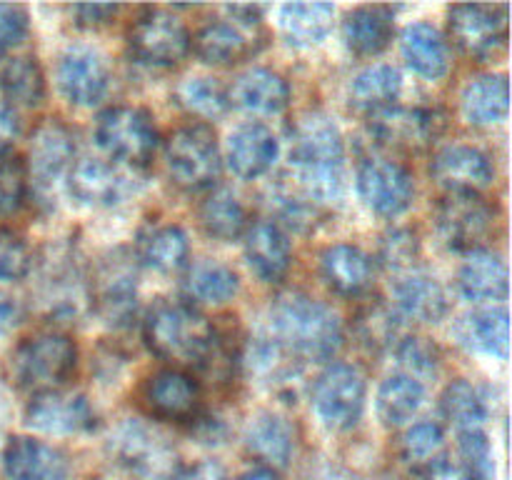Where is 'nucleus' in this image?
Segmentation results:
<instances>
[{"instance_id":"24","label":"nucleus","mask_w":512,"mask_h":480,"mask_svg":"<svg viewBox=\"0 0 512 480\" xmlns=\"http://www.w3.org/2000/svg\"><path fill=\"white\" fill-rule=\"evenodd\" d=\"M280 153V143L273 130L263 123H243L230 133L225 145L228 168L238 178L255 180L268 173Z\"/></svg>"},{"instance_id":"39","label":"nucleus","mask_w":512,"mask_h":480,"mask_svg":"<svg viewBox=\"0 0 512 480\" xmlns=\"http://www.w3.org/2000/svg\"><path fill=\"white\" fill-rule=\"evenodd\" d=\"M138 258L158 273H178L190 260L188 235L180 225H158L140 235Z\"/></svg>"},{"instance_id":"47","label":"nucleus","mask_w":512,"mask_h":480,"mask_svg":"<svg viewBox=\"0 0 512 480\" xmlns=\"http://www.w3.org/2000/svg\"><path fill=\"white\" fill-rule=\"evenodd\" d=\"M395 355H398L400 373L410 375V378L420 380L430 378V375L438 373L440 368V353L428 338H420V335H403L395 345Z\"/></svg>"},{"instance_id":"22","label":"nucleus","mask_w":512,"mask_h":480,"mask_svg":"<svg viewBox=\"0 0 512 480\" xmlns=\"http://www.w3.org/2000/svg\"><path fill=\"white\" fill-rule=\"evenodd\" d=\"M75 160V135L63 120L45 118L30 138V180L50 185L68 173Z\"/></svg>"},{"instance_id":"31","label":"nucleus","mask_w":512,"mask_h":480,"mask_svg":"<svg viewBox=\"0 0 512 480\" xmlns=\"http://www.w3.org/2000/svg\"><path fill=\"white\" fill-rule=\"evenodd\" d=\"M245 445L265 468H283L290 463L295 450L293 425L273 410H260L245 425Z\"/></svg>"},{"instance_id":"26","label":"nucleus","mask_w":512,"mask_h":480,"mask_svg":"<svg viewBox=\"0 0 512 480\" xmlns=\"http://www.w3.org/2000/svg\"><path fill=\"white\" fill-rule=\"evenodd\" d=\"M43 303L53 318H78L90 305V288L70 255H55L43 275Z\"/></svg>"},{"instance_id":"46","label":"nucleus","mask_w":512,"mask_h":480,"mask_svg":"<svg viewBox=\"0 0 512 480\" xmlns=\"http://www.w3.org/2000/svg\"><path fill=\"white\" fill-rule=\"evenodd\" d=\"M30 195L28 160L15 150L0 155V215H15L23 210Z\"/></svg>"},{"instance_id":"33","label":"nucleus","mask_w":512,"mask_h":480,"mask_svg":"<svg viewBox=\"0 0 512 480\" xmlns=\"http://www.w3.org/2000/svg\"><path fill=\"white\" fill-rule=\"evenodd\" d=\"M403 58L420 78L440 80L450 70V48L435 25L410 23L400 35Z\"/></svg>"},{"instance_id":"53","label":"nucleus","mask_w":512,"mask_h":480,"mask_svg":"<svg viewBox=\"0 0 512 480\" xmlns=\"http://www.w3.org/2000/svg\"><path fill=\"white\" fill-rule=\"evenodd\" d=\"M118 13V5H75L70 8V15L80 28H103V25L113 23Z\"/></svg>"},{"instance_id":"51","label":"nucleus","mask_w":512,"mask_h":480,"mask_svg":"<svg viewBox=\"0 0 512 480\" xmlns=\"http://www.w3.org/2000/svg\"><path fill=\"white\" fill-rule=\"evenodd\" d=\"M273 203L278 208V213L283 215L285 223L295 230L310 228L315 223V218H318V208L313 203H308L300 193H293L290 188H280L273 195Z\"/></svg>"},{"instance_id":"43","label":"nucleus","mask_w":512,"mask_h":480,"mask_svg":"<svg viewBox=\"0 0 512 480\" xmlns=\"http://www.w3.org/2000/svg\"><path fill=\"white\" fill-rule=\"evenodd\" d=\"M175 98L188 113L205 120L220 118L230 108L228 90L210 75H193V78L180 80V85L175 88Z\"/></svg>"},{"instance_id":"35","label":"nucleus","mask_w":512,"mask_h":480,"mask_svg":"<svg viewBox=\"0 0 512 480\" xmlns=\"http://www.w3.org/2000/svg\"><path fill=\"white\" fill-rule=\"evenodd\" d=\"M400 90H403V75L395 65L375 63L360 70L348 88V100L355 110L365 115H373L378 110L390 108L398 103Z\"/></svg>"},{"instance_id":"44","label":"nucleus","mask_w":512,"mask_h":480,"mask_svg":"<svg viewBox=\"0 0 512 480\" xmlns=\"http://www.w3.org/2000/svg\"><path fill=\"white\" fill-rule=\"evenodd\" d=\"M355 333L368 350H388L403 338L400 315L385 303H370L355 318Z\"/></svg>"},{"instance_id":"48","label":"nucleus","mask_w":512,"mask_h":480,"mask_svg":"<svg viewBox=\"0 0 512 480\" xmlns=\"http://www.w3.org/2000/svg\"><path fill=\"white\" fill-rule=\"evenodd\" d=\"M420 260V240L413 230L393 228L380 240V263L395 275H405L418 270Z\"/></svg>"},{"instance_id":"32","label":"nucleus","mask_w":512,"mask_h":480,"mask_svg":"<svg viewBox=\"0 0 512 480\" xmlns=\"http://www.w3.org/2000/svg\"><path fill=\"white\" fill-rule=\"evenodd\" d=\"M510 85L505 75H478L460 93V113L475 128L498 125L508 118Z\"/></svg>"},{"instance_id":"29","label":"nucleus","mask_w":512,"mask_h":480,"mask_svg":"<svg viewBox=\"0 0 512 480\" xmlns=\"http://www.w3.org/2000/svg\"><path fill=\"white\" fill-rule=\"evenodd\" d=\"M455 338L470 353L490 355V358H508L510 323L505 308H478L463 315L455 325Z\"/></svg>"},{"instance_id":"2","label":"nucleus","mask_w":512,"mask_h":480,"mask_svg":"<svg viewBox=\"0 0 512 480\" xmlns=\"http://www.w3.org/2000/svg\"><path fill=\"white\" fill-rule=\"evenodd\" d=\"M143 340L158 358L168 363L208 365L218 353L215 325L203 313L185 303L160 300L143 320Z\"/></svg>"},{"instance_id":"5","label":"nucleus","mask_w":512,"mask_h":480,"mask_svg":"<svg viewBox=\"0 0 512 480\" xmlns=\"http://www.w3.org/2000/svg\"><path fill=\"white\" fill-rule=\"evenodd\" d=\"M165 165L170 180L188 193L213 188L223 170V153L215 130L203 123L173 130L165 140Z\"/></svg>"},{"instance_id":"1","label":"nucleus","mask_w":512,"mask_h":480,"mask_svg":"<svg viewBox=\"0 0 512 480\" xmlns=\"http://www.w3.org/2000/svg\"><path fill=\"white\" fill-rule=\"evenodd\" d=\"M268 335L295 360H330L343 345V323L320 300L285 293L270 305Z\"/></svg>"},{"instance_id":"18","label":"nucleus","mask_w":512,"mask_h":480,"mask_svg":"<svg viewBox=\"0 0 512 480\" xmlns=\"http://www.w3.org/2000/svg\"><path fill=\"white\" fill-rule=\"evenodd\" d=\"M430 175L448 193H483L495 180V165L475 145L453 143L435 153Z\"/></svg>"},{"instance_id":"14","label":"nucleus","mask_w":512,"mask_h":480,"mask_svg":"<svg viewBox=\"0 0 512 480\" xmlns=\"http://www.w3.org/2000/svg\"><path fill=\"white\" fill-rule=\"evenodd\" d=\"M90 308L108 325H128L138 305V273L130 258L115 253L90 280Z\"/></svg>"},{"instance_id":"10","label":"nucleus","mask_w":512,"mask_h":480,"mask_svg":"<svg viewBox=\"0 0 512 480\" xmlns=\"http://www.w3.org/2000/svg\"><path fill=\"white\" fill-rule=\"evenodd\" d=\"M495 210L480 193H448L435 210V225L450 250H483L495 233Z\"/></svg>"},{"instance_id":"57","label":"nucleus","mask_w":512,"mask_h":480,"mask_svg":"<svg viewBox=\"0 0 512 480\" xmlns=\"http://www.w3.org/2000/svg\"><path fill=\"white\" fill-rule=\"evenodd\" d=\"M15 318H18V308H15L13 298L0 293V333H5L15 323Z\"/></svg>"},{"instance_id":"25","label":"nucleus","mask_w":512,"mask_h":480,"mask_svg":"<svg viewBox=\"0 0 512 480\" xmlns=\"http://www.w3.org/2000/svg\"><path fill=\"white\" fill-rule=\"evenodd\" d=\"M395 313L418 323H440L448 315L450 300L443 283L423 270L398 275L393 283Z\"/></svg>"},{"instance_id":"6","label":"nucleus","mask_w":512,"mask_h":480,"mask_svg":"<svg viewBox=\"0 0 512 480\" xmlns=\"http://www.w3.org/2000/svg\"><path fill=\"white\" fill-rule=\"evenodd\" d=\"M263 45L260 8L235 5L225 8V18L203 25L193 40L198 58L208 65H235L255 55Z\"/></svg>"},{"instance_id":"55","label":"nucleus","mask_w":512,"mask_h":480,"mask_svg":"<svg viewBox=\"0 0 512 480\" xmlns=\"http://www.w3.org/2000/svg\"><path fill=\"white\" fill-rule=\"evenodd\" d=\"M423 480H468V475H465V470L460 468V465L443 458L423 470Z\"/></svg>"},{"instance_id":"28","label":"nucleus","mask_w":512,"mask_h":480,"mask_svg":"<svg viewBox=\"0 0 512 480\" xmlns=\"http://www.w3.org/2000/svg\"><path fill=\"white\" fill-rule=\"evenodd\" d=\"M320 275L330 290L345 298H355L370 288L373 263L358 245L335 243L320 253Z\"/></svg>"},{"instance_id":"4","label":"nucleus","mask_w":512,"mask_h":480,"mask_svg":"<svg viewBox=\"0 0 512 480\" xmlns=\"http://www.w3.org/2000/svg\"><path fill=\"white\" fill-rule=\"evenodd\" d=\"M158 128L148 110L138 105H113L95 123V145L113 163L143 170L158 150Z\"/></svg>"},{"instance_id":"3","label":"nucleus","mask_w":512,"mask_h":480,"mask_svg":"<svg viewBox=\"0 0 512 480\" xmlns=\"http://www.w3.org/2000/svg\"><path fill=\"white\" fill-rule=\"evenodd\" d=\"M78 365V345L68 333L45 330L25 338L13 348L5 363L8 380L20 390H60Z\"/></svg>"},{"instance_id":"7","label":"nucleus","mask_w":512,"mask_h":480,"mask_svg":"<svg viewBox=\"0 0 512 480\" xmlns=\"http://www.w3.org/2000/svg\"><path fill=\"white\" fill-rule=\"evenodd\" d=\"M128 50L135 63L168 70L183 63L193 50V38L178 15L150 8L128 28Z\"/></svg>"},{"instance_id":"50","label":"nucleus","mask_w":512,"mask_h":480,"mask_svg":"<svg viewBox=\"0 0 512 480\" xmlns=\"http://www.w3.org/2000/svg\"><path fill=\"white\" fill-rule=\"evenodd\" d=\"M33 270V250L18 233L0 228V283H18Z\"/></svg>"},{"instance_id":"23","label":"nucleus","mask_w":512,"mask_h":480,"mask_svg":"<svg viewBox=\"0 0 512 480\" xmlns=\"http://www.w3.org/2000/svg\"><path fill=\"white\" fill-rule=\"evenodd\" d=\"M250 270L263 283H280L293 265L290 238L275 220H255L243 235Z\"/></svg>"},{"instance_id":"8","label":"nucleus","mask_w":512,"mask_h":480,"mask_svg":"<svg viewBox=\"0 0 512 480\" xmlns=\"http://www.w3.org/2000/svg\"><path fill=\"white\" fill-rule=\"evenodd\" d=\"M113 450L120 463L140 480H178L183 473L173 443L140 420H125L115 430Z\"/></svg>"},{"instance_id":"54","label":"nucleus","mask_w":512,"mask_h":480,"mask_svg":"<svg viewBox=\"0 0 512 480\" xmlns=\"http://www.w3.org/2000/svg\"><path fill=\"white\" fill-rule=\"evenodd\" d=\"M20 135V118L15 113L13 105H8L5 100H0V155L8 153L10 145L15 143V138Z\"/></svg>"},{"instance_id":"58","label":"nucleus","mask_w":512,"mask_h":480,"mask_svg":"<svg viewBox=\"0 0 512 480\" xmlns=\"http://www.w3.org/2000/svg\"><path fill=\"white\" fill-rule=\"evenodd\" d=\"M238 480H280V475L275 473L273 468H265V465H258V468H250L240 475Z\"/></svg>"},{"instance_id":"41","label":"nucleus","mask_w":512,"mask_h":480,"mask_svg":"<svg viewBox=\"0 0 512 480\" xmlns=\"http://www.w3.org/2000/svg\"><path fill=\"white\" fill-rule=\"evenodd\" d=\"M188 293L200 303L223 305L240 293V278L233 268L218 260H200L188 273Z\"/></svg>"},{"instance_id":"40","label":"nucleus","mask_w":512,"mask_h":480,"mask_svg":"<svg viewBox=\"0 0 512 480\" xmlns=\"http://www.w3.org/2000/svg\"><path fill=\"white\" fill-rule=\"evenodd\" d=\"M425 385L405 373H393L383 380L378 390V418L388 428L410 423L423 408Z\"/></svg>"},{"instance_id":"49","label":"nucleus","mask_w":512,"mask_h":480,"mask_svg":"<svg viewBox=\"0 0 512 480\" xmlns=\"http://www.w3.org/2000/svg\"><path fill=\"white\" fill-rule=\"evenodd\" d=\"M460 455L468 480H495V458L490 440L483 430H468L460 433Z\"/></svg>"},{"instance_id":"16","label":"nucleus","mask_w":512,"mask_h":480,"mask_svg":"<svg viewBox=\"0 0 512 480\" xmlns=\"http://www.w3.org/2000/svg\"><path fill=\"white\" fill-rule=\"evenodd\" d=\"M360 200L373 213L395 218L405 213L415 198L413 175L388 158H365L358 168Z\"/></svg>"},{"instance_id":"45","label":"nucleus","mask_w":512,"mask_h":480,"mask_svg":"<svg viewBox=\"0 0 512 480\" xmlns=\"http://www.w3.org/2000/svg\"><path fill=\"white\" fill-rule=\"evenodd\" d=\"M400 453L415 468L425 470L433 463L445 458V433L438 423L433 420H423L405 430L403 440H400Z\"/></svg>"},{"instance_id":"15","label":"nucleus","mask_w":512,"mask_h":480,"mask_svg":"<svg viewBox=\"0 0 512 480\" xmlns=\"http://www.w3.org/2000/svg\"><path fill=\"white\" fill-rule=\"evenodd\" d=\"M370 135L380 145H388L395 150H423L435 143V138L443 130V118L438 110L423 108V105H390L368 115Z\"/></svg>"},{"instance_id":"19","label":"nucleus","mask_w":512,"mask_h":480,"mask_svg":"<svg viewBox=\"0 0 512 480\" xmlns=\"http://www.w3.org/2000/svg\"><path fill=\"white\" fill-rule=\"evenodd\" d=\"M143 403L155 418L190 423L200 410V385L188 370L163 368L145 383Z\"/></svg>"},{"instance_id":"21","label":"nucleus","mask_w":512,"mask_h":480,"mask_svg":"<svg viewBox=\"0 0 512 480\" xmlns=\"http://www.w3.org/2000/svg\"><path fill=\"white\" fill-rule=\"evenodd\" d=\"M3 470L8 480H68L70 463L55 445L15 435L3 450Z\"/></svg>"},{"instance_id":"9","label":"nucleus","mask_w":512,"mask_h":480,"mask_svg":"<svg viewBox=\"0 0 512 480\" xmlns=\"http://www.w3.org/2000/svg\"><path fill=\"white\" fill-rule=\"evenodd\" d=\"M313 408L335 433L355 428L365 410V375L350 363L328 365L313 385Z\"/></svg>"},{"instance_id":"37","label":"nucleus","mask_w":512,"mask_h":480,"mask_svg":"<svg viewBox=\"0 0 512 480\" xmlns=\"http://www.w3.org/2000/svg\"><path fill=\"white\" fill-rule=\"evenodd\" d=\"M0 93L8 105L35 108L45 98V75L33 55H0Z\"/></svg>"},{"instance_id":"12","label":"nucleus","mask_w":512,"mask_h":480,"mask_svg":"<svg viewBox=\"0 0 512 480\" xmlns=\"http://www.w3.org/2000/svg\"><path fill=\"white\" fill-rule=\"evenodd\" d=\"M450 38L455 48L470 60H493L508 43V20L505 8L493 5H453L448 13Z\"/></svg>"},{"instance_id":"56","label":"nucleus","mask_w":512,"mask_h":480,"mask_svg":"<svg viewBox=\"0 0 512 480\" xmlns=\"http://www.w3.org/2000/svg\"><path fill=\"white\" fill-rule=\"evenodd\" d=\"M178 480H225V470L218 463H213V460H205V463L195 465L190 470L183 468Z\"/></svg>"},{"instance_id":"38","label":"nucleus","mask_w":512,"mask_h":480,"mask_svg":"<svg viewBox=\"0 0 512 480\" xmlns=\"http://www.w3.org/2000/svg\"><path fill=\"white\" fill-rule=\"evenodd\" d=\"M198 218L205 233L223 243L243 238L250 225L243 200L228 188H215L213 193H208V198L200 203Z\"/></svg>"},{"instance_id":"17","label":"nucleus","mask_w":512,"mask_h":480,"mask_svg":"<svg viewBox=\"0 0 512 480\" xmlns=\"http://www.w3.org/2000/svg\"><path fill=\"white\" fill-rule=\"evenodd\" d=\"M25 425L45 435H78L93 428L95 413L85 395L45 390L25 405Z\"/></svg>"},{"instance_id":"27","label":"nucleus","mask_w":512,"mask_h":480,"mask_svg":"<svg viewBox=\"0 0 512 480\" xmlns=\"http://www.w3.org/2000/svg\"><path fill=\"white\" fill-rule=\"evenodd\" d=\"M230 105L253 115H280L290 103V85L270 68H250L228 93Z\"/></svg>"},{"instance_id":"42","label":"nucleus","mask_w":512,"mask_h":480,"mask_svg":"<svg viewBox=\"0 0 512 480\" xmlns=\"http://www.w3.org/2000/svg\"><path fill=\"white\" fill-rule=\"evenodd\" d=\"M440 408H443L445 420H450L458 428V433L483 430L485 420H488V408H485L483 395H480V390L473 383L463 378L453 380L443 390Z\"/></svg>"},{"instance_id":"36","label":"nucleus","mask_w":512,"mask_h":480,"mask_svg":"<svg viewBox=\"0 0 512 480\" xmlns=\"http://www.w3.org/2000/svg\"><path fill=\"white\" fill-rule=\"evenodd\" d=\"M335 5L330 3H285L280 8V33L293 48H315L333 28Z\"/></svg>"},{"instance_id":"11","label":"nucleus","mask_w":512,"mask_h":480,"mask_svg":"<svg viewBox=\"0 0 512 480\" xmlns=\"http://www.w3.org/2000/svg\"><path fill=\"white\" fill-rule=\"evenodd\" d=\"M135 170L108 158H80L68 170V190L80 205L113 208L138 193Z\"/></svg>"},{"instance_id":"34","label":"nucleus","mask_w":512,"mask_h":480,"mask_svg":"<svg viewBox=\"0 0 512 480\" xmlns=\"http://www.w3.org/2000/svg\"><path fill=\"white\" fill-rule=\"evenodd\" d=\"M395 33L393 13L383 5H360L343 20V40L350 53L360 58L380 55L390 45Z\"/></svg>"},{"instance_id":"52","label":"nucleus","mask_w":512,"mask_h":480,"mask_svg":"<svg viewBox=\"0 0 512 480\" xmlns=\"http://www.w3.org/2000/svg\"><path fill=\"white\" fill-rule=\"evenodd\" d=\"M28 28V10L23 5H0V55L23 43Z\"/></svg>"},{"instance_id":"13","label":"nucleus","mask_w":512,"mask_h":480,"mask_svg":"<svg viewBox=\"0 0 512 480\" xmlns=\"http://www.w3.org/2000/svg\"><path fill=\"white\" fill-rule=\"evenodd\" d=\"M58 90L75 108H95L110 93L108 60L90 45H70L58 60Z\"/></svg>"},{"instance_id":"30","label":"nucleus","mask_w":512,"mask_h":480,"mask_svg":"<svg viewBox=\"0 0 512 480\" xmlns=\"http://www.w3.org/2000/svg\"><path fill=\"white\" fill-rule=\"evenodd\" d=\"M458 288L473 303H498L508 295V265L493 250H473L460 265Z\"/></svg>"},{"instance_id":"20","label":"nucleus","mask_w":512,"mask_h":480,"mask_svg":"<svg viewBox=\"0 0 512 480\" xmlns=\"http://www.w3.org/2000/svg\"><path fill=\"white\" fill-rule=\"evenodd\" d=\"M290 138V165H343V133L330 115H300Z\"/></svg>"}]
</instances>
